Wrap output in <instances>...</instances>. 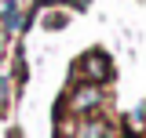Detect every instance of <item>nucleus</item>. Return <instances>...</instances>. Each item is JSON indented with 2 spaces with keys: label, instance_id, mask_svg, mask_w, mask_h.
I'll list each match as a JSON object with an SVG mask.
<instances>
[{
  "label": "nucleus",
  "instance_id": "nucleus-1",
  "mask_svg": "<svg viewBox=\"0 0 146 138\" xmlns=\"http://www.w3.org/2000/svg\"><path fill=\"white\" fill-rule=\"evenodd\" d=\"M106 105V87L99 84H84V80H70L62 98L55 102V116L62 120H84V116H95L102 113Z\"/></svg>",
  "mask_w": 146,
  "mask_h": 138
},
{
  "label": "nucleus",
  "instance_id": "nucleus-2",
  "mask_svg": "<svg viewBox=\"0 0 146 138\" xmlns=\"http://www.w3.org/2000/svg\"><path fill=\"white\" fill-rule=\"evenodd\" d=\"M113 76H117V66H113V55L106 47H88V51L77 55V62L70 66V80H84V84L106 87Z\"/></svg>",
  "mask_w": 146,
  "mask_h": 138
},
{
  "label": "nucleus",
  "instance_id": "nucleus-3",
  "mask_svg": "<svg viewBox=\"0 0 146 138\" xmlns=\"http://www.w3.org/2000/svg\"><path fill=\"white\" fill-rule=\"evenodd\" d=\"M33 11H22V4L18 0H4L0 4V33L4 36H22L29 29V22H33Z\"/></svg>",
  "mask_w": 146,
  "mask_h": 138
},
{
  "label": "nucleus",
  "instance_id": "nucleus-4",
  "mask_svg": "<svg viewBox=\"0 0 146 138\" xmlns=\"http://www.w3.org/2000/svg\"><path fill=\"white\" fill-rule=\"evenodd\" d=\"M7 58H11L7 80H11V87H15V98H22V91H26V84H29V62H26V47H22V44H15V51L7 55Z\"/></svg>",
  "mask_w": 146,
  "mask_h": 138
},
{
  "label": "nucleus",
  "instance_id": "nucleus-5",
  "mask_svg": "<svg viewBox=\"0 0 146 138\" xmlns=\"http://www.w3.org/2000/svg\"><path fill=\"white\" fill-rule=\"evenodd\" d=\"M40 26H44L48 33H62V29L70 26V11L55 4V7H48V11H44V18H40Z\"/></svg>",
  "mask_w": 146,
  "mask_h": 138
},
{
  "label": "nucleus",
  "instance_id": "nucleus-6",
  "mask_svg": "<svg viewBox=\"0 0 146 138\" xmlns=\"http://www.w3.org/2000/svg\"><path fill=\"white\" fill-rule=\"evenodd\" d=\"M15 87H11V80H7V73H0V120H7L11 116V109H15Z\"/></svg>",
  "mask_w": 146,
  "mask_h": 138
},
{
  "label": "nucleus",
  "instance_id": "nucleus-7",
  "mask_svg": "<svg viewBox=\"0 0 146 138\" xmlns=\"http://www.w3.org/2000/svg\"><path fill=\"white\" fill-rule=\"evenodd\" d=\"M58 7H66V11L73 15V11H88L91 0H58Z\"/></svg>",
  "mask_w": 146,
  "mask_h": 138
},
{
  "label": "nucleus",
  "instance_id": "nucleus-8",
  "mask_svg": "<svg viewBox=\"0 0 146 138\" xmlns=\"http://www.w3.org/2000/svg\"><path fill=\"white\" fill-rule=\"evenodd\" d=\"M7 44H11V36H4V33H0V58L7 55Z\"/></svg>",
  "mask_w": 146,
  "mask_h": 138
}]
</instances>
